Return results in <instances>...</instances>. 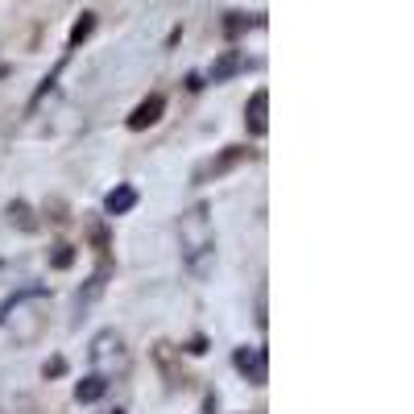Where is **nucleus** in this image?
Segmentation results:
<instances>
[{
	"label": "nucleus",
	"instance_id": "1",
	"mask_svg": "<svg viewBox=\"0 0 414 414\" xmlns=\"http://www.w3.org/2000/svg\"><path fill=\"white\" fill-rule=\"evenodd\" d=\"M179 249H183L186 265L195 274H212L216 261V228H212V212L207 203H191L179 216Z\"/></svg>",
	"mask_w": 414,
	"mask_h": 414
},
{
	"label": "nucleus",
	"instance_id": "2",
	"mask_svg": "<svg viewBox=\"0 0 414 414\" xmlns=\"http://www.w3.org/2000/svg\"><path fill=\"white\" fill-rule=\"evenodd\" d=\"M162 112H166V99H162V95H145L137 108L129 112V129H133V133H145L149 125L162 120Z\"/></svg>",
	"mask_w": 414,
	"mask_h": 414
},
{
	"label": "nucleus",
	"instance_id": "3",
	"mask_svg": "<svg viewBox=\"0 0 414 414\" xmlns=\"http://www.w3.org/2000/svg\"><path fill=\"white\" fill-rule=\"evenodd\" d=\"M232 361H236V368H240L244 381H253V385L265 381V352H261V348H236Z\"/></svg>",
	"mask_w": 414,
	"mask_h": 414
},
{
	"label": "nucleus",
	"instance_id": "4",
	"mask_svg": "<svg viewBox=\"0 0 414 414\" xmlns=\"http://www.w3.org/2000/svg\"><path fill=\"white\" fill-rule=\"evenodd\" d=\"M92 361L95 365H104V368H120L125 352H120V340H116L112 331H104V336L92 344Z\"/></svg>",
	"mask_w": 414,
	"mask_h": 414
},
{
	"label": "nucleus",
	"instance_id": "5",
	"mask_svg": "<svg viewBox=\"0 0 414 414\" xmlns=\"http://www.w3.org/2000/svg\"><path fill=\"white\" fill-rule=\"evenodd\" d=\"M244 129H249V137H265V92L249 95V108H244Z\"/></svg>",
	"mask_w": 414,
	"mask_h": 414
},
{
	"label": "nucleus",
	"instance_id": "6",
	"mask_svg": "<svg viewBox=\"0 0 414 414\" xmlns=\"http://www.w3.org/2000/svg\"><path fill=\"white\" fill-rule=\"evenodd\" d=\"M104 207H108L112 216H125L129 207H137V186H129V183L112 186V191H108V199H104Z\"/></svg>",
	"mask_w": 414,
	"mask_h": 414
},
{
	"label": "nucleus",
	"instance_id": "7",
	"mask_svg": "<svg viewBox=\"0 0 414 414\" xmlns=\"http://www.w3.org/2000/svg\"><path fill=\"white\" fill-rule=\"evenodd\" d=\"M104 389H108V377H104V373H92V377H83V381L75 385V402H83V406H88V402H99Z\"/></svg>",
	"mask_w": 414,
	"mask_h": 414
},
{
	"label": "nucleus",
	"instance_id": "8",
	"mask_svg": "<svg viewBox=\"0 0 414 414\" xmlns=\"http://www.w3.org/2000/svg\"><path fill=\"white\" fill-rule=\"evenodd\" d=\"M257 25H265V17H257V13H228V17H224V29H228V38L244 34V29H257Z\"/></svg>",
	"mask_w": 414,
	"mask_h": 414
},
{
	"label": "nucleus",
	"instance_id": "9",
	"mask_svg": "<svg viewBox=\"0 0 414 414\" xmlns=\"http://www.w3.org/2000/svg\"><path fill=\"white\" fill-rule=\"evenodd\" d=\"M92 29H95V17L92 13H83V17L75 21V29H71V46H83V42L92 38Z\"/></svg>",
	"mask_w": 414,
	"mask_h": 414
},
{
	"label": "nucleus",
	"instance_id": "10",
	"mask_svg": "<svg viewBox=\"0 0 414 414\" xmlns=\"http://www.w3.org/2000/svg\"><path fill=\"white\" fill-rule=\"evenodd\" d=\"M240 62H244L240 54H224V58L216 62V71H212V79H228V75H236V71H240Z\"/></svg>",
	"mask_w": 414,
	"mask_h": 414
},
{
	"label": "nucleus",
	"instance_id": "11",
	"mask_svg": "<svg viewBox=\"0 0 414 414\" xmlns=\"http://www.w3.org/2000/svg\"><path fill=\"white\" fill-rule=\"evenodd\" d=\"M62 373H67V361H62V357H50L46 361V377H62Z\"/></svg>",
	"mask_w": 414,
	"mask_h": 414
},
{
	"label": "nucleus",
	"instance_id": "12",
	"mask_svg": "<svg viewBox=\"0 0 414 414\" xmlns=\"http://www.w3.org/2000/svg\"><path fill=\"white\" fill-rule=\"evenodd\" d=\"M71 257H75L71 249H54V261H58V265H71Z\"/></svg>",
	"mask_w": 414,
	"mask_h": 414
},
{
	"label": "nucleus",
	"instance_id": "13",
	"mask_svg": "<svg viewBox=\"0 0 414 414\" xmlns=\"http://www.w3.org/2000/svg\"><path fill=\"white\" fill-rule=\"evenodd\" d=\"M4 75H8V67H4V62H0V79H4Z\"/></svg>",
	"mask_w": 414,
	"mask_h": 414
},
{
	"label": "nucleus",
	"instance_id": "14",
	"mask_svg": "<svg viewBox=\"0 0 414 414\" xmlns=\"http://www.w3.org/2000/svg\"><path fill=\"white\" fill-rule=\"evenodd\" d=\"M116 414H125V410H116Z\"/></svg>",
	"mask_w": 414,
	"mask_h": 414
}]
</instances>
